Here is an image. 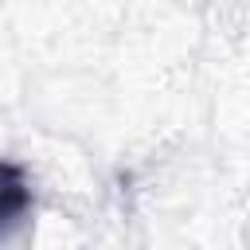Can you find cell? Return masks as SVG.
<instances>
[{
  "instance_id": "1",
  "label": "cell",
  "mask_w": 250,
  "mask_h": 250,
  "mask_svg": "<svg viewBox=\"0 0 250 250\" xmlns=\"http://www.w3.org/2000/svg\"><path fill=\"white\" fill-rule=\"evenodd\" d=\"M27 207H31V191L20 176V168L0 160V234L16 230L27 215Z\"/></svg>"
}]
</instances>
